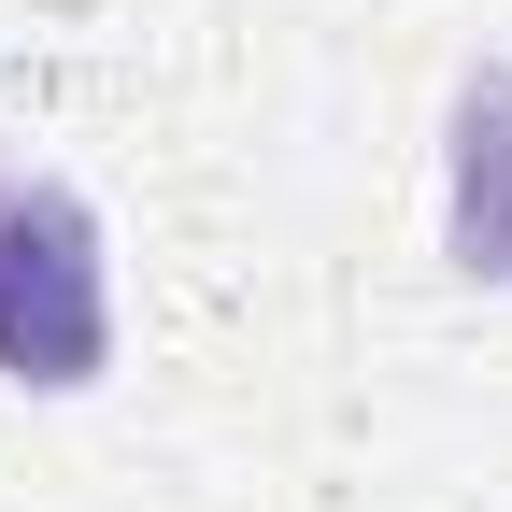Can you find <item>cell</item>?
Masks as SVG:
<instances>
[{
	"mask_svg": "<svg viewBox=\"0 0 512 512\" xmlns=\"http://www.w3.org/2000/svg\"><path fill=\"white\" fill-rule=\"evenodd\" d=\"M441 256L470 285H512V57H484L441 114Z\"/></svg>",
	"mask_w": 512,
	"mask_h": 512,
	"instance_id": "cell-2",
	"label": "cell"
},
{
	"mask_svg": "<svg viewBox=\"0 0 512 512\" xmlns=\"http://www.w3.org/2000/svg\"><path fill=\"white\" fill-rule=\"evenodd\" d=\"M114 370V256L57 171H0V384L86 399Z\"/></svg>",
	"mask_w": 512,
	"mask_h": 512,
	"instance_id": "cell-1",
	"label": "cell"
}]
</instances>
